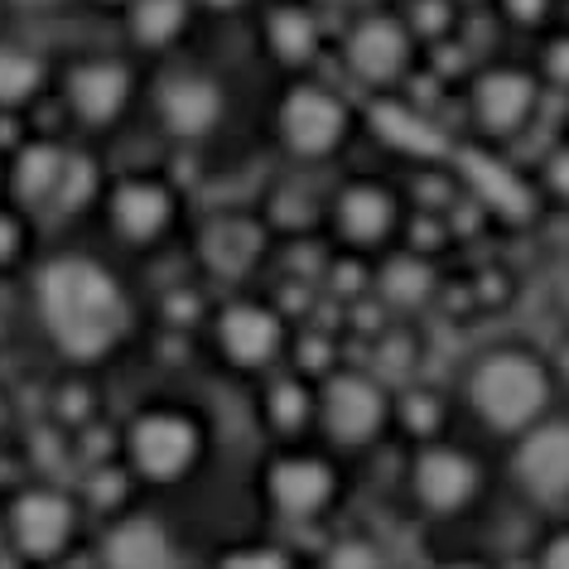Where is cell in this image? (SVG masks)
Returning <instances> with one entry per match:
<instances>
[{"label":"cell","instance_id":"obj_12","mask_svg":"<svg viewBox=\"0 0 569 569\" xmlns=\"http://www.w3.org/2000/svg\"><path fill=\"white\" fill-rule=\"evenodd\" d=\"M102 218L121 247L131 251L164 247L183 222V189L174 174H160V169H131V174H117L107 183Z\"/></svg>","mask_w":569,"mask_h":569},{"label":"cell","instance_id":"obj_8","mask_svg":"<svg viewBox=\"0 0 569 569\" xmlns=\"http://www.w3.org/2000/svg\"><path fill=\"white\" fill-rule=\"evenodd\" d=\"M463 121L478 146L488 150H511L517 140L531 136V126L546 111L550 88L540 82L531 59H488L473 68L463 82Z\"/></svg>","mask_w":569,"mask_h":569},{"label":"cell","instance_id":"obj_28","mask_svg":"<svg viewBox=\"0 0 569 569\" xmlns=\"http://www.w3.org/2000/svg\"><path fill=\"white\" fill-rule=\"evenodd\" d=\"M140 488L136 482V473L126 468L121 459H107V463H92L88 468V478H82V502H88L92 511H102L107 521H117V517H126V511H136L131 507V492Z\"/></svg>","mask_w":569,"mask_h":569},{"label":"cell","instance_id":"obj_46","mask_svg":"<svg viewBox=\"0 0 569 569\" xmlns=\"http://www.w3.org/2000/svg\"><path fill=\"white\" fill-rule=\"evenodd\" d=\"M478 6H492V0H463V10H468V16H473Z\"/></svg>","mask_w":569,"mask_h":569},{"label":"cell","instance_id":"obj_36","mask_svg":"<svg viewBox=\"0 0 569 569\" xmlns=\"http://www.w3.org/2000/svg\"><path fill=\"white\" fill-rule=\"evenodd\" d=\"M492 16L502 20V30L540 39L565 20V0H492Z\"/></svg>","mask_w":569,"mask_h":569},{"label":"cell","instance_id":"obj_11","mask_svg":"<svg viewBox=\"0 0 569 569\" xmlns=\"http://www.w3.org/2000/svg\"><path fill=\"white\" fill-rule=\"evenodd\" d=\"M410 203L406 189L387 174H348L329 189V218H323V237L333 251L348 256H387L401 247Z\"/></svg>","mask_w":569,"mask_h":569},{"label":"cell","instance_id":"obj_6","mask_svg":"<svg viewBox=\"0 0 569 569\" xmlns=\"http://www.w3.org/2000/svg\"><path fill=\"white\" fill-rule=\"evenodd\" d=\"M333 53L343 78L367 97H401L410 78L425 68V44L406 24L401 10L391 6H367L358 16H348Z\"/></svg>","mask_w":569,"mask_h":569},{"label":"cell","instance_id":"obj_31","mask_svg":"<svg viewBox=\"0 0 569 569\" xmlns=\"http://www.w3.org/2000/svg\"><path fill=\"white\" fill-rule=\"evenodd\" d=\"M401 16H406L410 30H416L425 53H430L439 44H449V39H459L468 10H463V0H410Z\"/></svg>","mask_w":569,"mask_h":569},{"label":"cell","instance_id":"obj_18","mask_svg":"<svg viewBox=\"0 0 569 569\" xmlns=\"http://www.w3.org/2000/svg\"><path fill=\"white\" fill-rule=\"evenodd\" d=\"M276 247L280 241L266 227L261 212H212L193 237L198 266H203V276L218 280V284H247Z\"/></svg>","mask_w":569,"mask_h":569},{"label":"cell","instance_id":"obj_7","mask_svg":"<svg viewBox=\"0 0 569 569\" xmlns=\"http://www.w3.org/2000/svg\"><path fill=\"white\" fill-rule=\"evenodd\" d=\"M203 333L218 367L241 381H261L270 372H280L290 362V343H295L290 315L270 295H251V290H237L212 305V319Z\"/></svg>","mask_w":569,"mask_h":569},{"label":"cell","instance_id":"obj_16","mask_svg":"<svg viewBox=\"0 0 569 569\" xmlns=\"http://www.w3.org/2000/svg\"><path fill=\"white\" fill-rule=\"evenodd\" d=\"M82 531V502L53 482H30L6 507V546L24 565H53L73 550Z\"/></svg>","mask_w":569,"mask_h":569},{"label":"cell","instance_id":"obj_21","mask_svg":"<svg viewBox=\"0 0 569 569\" xmlns=\"http://www.w3.org/2000/svg\"><path fill=\"white\" fill-rule=\"evenodd\" d=\"M68 160H73V150H68L59 136H30L6 160V193H10V203L24 208V212L59 208V193H63V179H68Z\"/></svg>","mask_w":569,"mask_h":569},{"label":"cell","instance_id":"obj_10","mask_svg":"<svg viewBox=\"0 0 569 569\" xmlns=\"http://www.w3.org/2000/svg\"><path fill=\"white\" fill-rule=\"evenodd\" d=\"M492 468L473 445L439 439V445L406 449L401 463V492L425 521H463L488 502Z\"/></svg>","mask_w":569,"mask_h":569},{"label":"cell","instance_id":"obj_4","mask_svg":"<svg viewBox=\"0 0 569 569\" xmlns=\"http://www.w3.org/2000/svg\"><path fill=\"white\" fill-rule=\"evenodd\" d=\"M212 430L203 410L179 401H154L121 425V463L140 488H179L208 463Z\"/></svg>","mask_w":569,"mask_h":569},{"label":"cell","instance_id":"obj_32","mask_svg":"<svg viewBox=\"0 0 569 569\" xmlns=\"http://www.w3.org/2000/svg\"><path fill=\"white\" fill-rule=\"evenodd\" d=\"M531 193L540 208L569 212V136H555L531 164Z\"/></svg>","mask_w":569,"mask_h":569},{"label":"cell","instance_id":"obj_23","mask_svg":"<svg viewBox=\"0 0 569 569\" xmlns=\"http://www.w3.org/2000/svg\"><path fill=\"white\" fill-rule=\"evenodd\" d=\"M193 20H198L193 0H131V6L121 10L126 44H131L136 53H150V59L179 49L193 30Z\"/></svg>","mask_w":569,"mask_h":569},{"label":"cell","instance_id":"obj_41","mask_svg":"<svg viewBox=\"0 0 569 569\" xmlns=\"http://www.w3.org/2000/svg\"><path fill=\"white\" fill-rule=\"evenodd\" d=\"M198 16H212V20H232V16H256L266 0H193Z\"/></svg>","mask_w":569,"mask_h":569},{"label":"cell","instance_id":"obj_37","mask_svg":"<svg viewBox=\"0 0 569 569\" xmlns=\"http://www.w3.org/2000/svg\"><path fill=\"white\" fill-rule=\"evenodd\" d=\"M107 183H102V169L92 164L88 150H73V160H68V179H63V193H59V208L53 212H82L92 203H102Z\"/></svg>","mask_w":569,"mask_h":569},{"label":"cell","instance_id":"obj_38","mask_svg":"<svg viewBox=\"0 0 569 569\" xmlns=\"http://www.w3.org/2000/svg\"><path fill=\"white\" fill-rule=\"evenodd\" d=\"M531 68L540 73L550 92L569 97V20H560L550 34L536 39V53H531Z\"/></svg>","mask_w":569,"mask_h":569},{"label":"cell","instance_id":"obj_25","mask_svg":"<svg viewBox=\"0 0 569 569\" xmlns=\"http://www.w3.org/2000/svg\"><path fill=\"white\" fill-rule=\"evenodd\" d=\"M49 82H53V63L34 44L0 39V111L30 117V111L49 97Z\"/></svg>","mask_w":569,"mask_h":569},{"label":"cell","instance_id":"obj_49","mask_svg":"<svg viewBox=\"0 0 569 569\" xmlns=\"http://www.w3.org/2000/svg\"><path fill=\"white\" fill-rule=\"evenodd\" d=\"M0 430H6V401H0Z\"/></svg>","mask_w":569,"mask_h":569},{"label":"cell","instance_id":"obj_24","mask_svg":"<svg viewBox=\"0 0 569 569\" xmlns=\"http://www.w3.org/2000/svg\"><path fill=\"white\" fill-rule=\"evenodd\" d=\"M453 430V396L435 381H406L396 387V420H391V435L401 439L406 449H420V445H439L449 439Z\"/></svg>","mask_w":569,"mask_h":569},{"label":"cell","instance_id":"obj_35","mask_svg":"<svg viewBox=\"0 0 569 569\" xmlns=\"http://www.w3.org/2000/svg\"><path fill=\"white\" fill-rule=\"evenodd\" d=\"M49 410H53V425H63V430H73V435L102 420V401H97V387H92L88 377L59 381V387H53Z\"/></svg>","mask_w":569,"mask_h":569},{"label":"cell","instance_id":"obj_39","mask_svg":"<svg viewBox=\"0 0 569 569\" xmlns=\"http://www.w3.org/2000/svg\"><path fill=\"white\" fill-rule=\"evenodd\" d=\"M526 569H569V517H550L526 550Z\"/></svg>","mask_w":569,"mask_h":569},{"label":"cell","instance_id":"obj_30","mask_svg":"<svg viewBox=\"0 0 569 569\" xmlns=\"http://www.w3.org/2000/svg\"><path fill=\"white\" fill-rule=\"evenodd\" d=\"M315 569H396V565L372 531H338L323 540V550L315 555Z\"/></svg>","mask_w":569,"mask_h":569},{"label":"cell","instance_id":"obj_9","mask_svg":"<svg viewBox=\"0 0 569 569\" xmlns=\"http://www.w3.org/2000/svg\"><path fill=\"white\" fill-rule=\"evenodd\" d=\"M396 387L381 381L367 362H343L319 381V430L315 439L338 459H358L391 435Z\"/></svg>","mask_w":569,"mask_h":569},{"label":"cell","instance_id":"obj_48","mask_svg":"<svg viewBox=\"0 0 569 569\" xmlns=\"http://www.w3.org/2000/svg\"><path fill=\"white\" fill-rule=\"evenodd\" d=\"M0 189H6V154H0Z\"/></svg>","mask_w":569,"mask_h":569},{"label":"cell","instance_id":"obj_2","mask_svg":"<svg viewBox=\"0 0 569 569\" xmlns=\"http://www.w3.org/2000/svg\"><path fill=\"white\" fill-rule=\"evenodd\" d=\"M459 401L482 435L511 445L540 420H550L555 410H565V381L536 343L507 338V343H488L468 358Z\"/></svg>","mask_w":569,"mask_h":569},{"label":"cell","instance_id":"obj_44","mask_svg":"<svg viewBox=\"0 0 569 569\" xmlns=\"http://www.w3.org/2000/svg\"><path fill=\"white\" fill-rule=\"evenodd\" d=\"M6 6L30 10V16H49V10H63V6H73V0H6Z\"/></svg>","mask_w":569,"mask_h":569},{"label":"cell","instance_id":"obj_20","mask_svg":"<svg viewBox=\"0 0 569 569\" xmlns=\"http://www.w3.org/2000/svg\"><path fill=\"white\" fill-rule=\"evenodd\" d=\"M445 266L430 261V256L410 251V247H396L387 256L372 261V295L387 305L391 319H416L425 315L430 305L445 300Z\"/></svg>","mask_w":569,"mask_h":569},{"label":"cell","instance_id":"obj_5","mask_svg":"<svg viewBox=\"0 0 569 569\" xmlns=\"http://www.w3.org/2000/svg\"><path fill=\"white\" fill-rule=\"evenodd\" d=\"M256 492L280 526L315 531L343 507L348 473L343 459L323 445H276L256 468Z\"/></svg>","mask_w":569,"mask_h":569},{"label":"cell","instance_id":"obj_45","mask_svg":"<svg viewBox=\"0 0 569 569\" xmlns=\"http://www.w3.org/2000/svg\"><path fill=\"white\" fill-rule=\"evenodd\" d=\"M372 6H391V10H406L410 0H372Z\"/></svg>","mask_w":569,"mask_h":569},{"label":"cell","instance_id":"obj_19","mask_svg":"<svg viewBox=\"0 0 569 569\" xmlns=\"http://www.w3.org/2000/svg\"><path fill=\"white\" fill-rule=\"evenodd\" d=\"M256 410H261L270 445H309L319 430V381L295 367H280L256 381Z\"/></svg>","mask_w":569,"mask_h":569},{"label":"cell","instance_id":"obj_43","mask_svg":"<svg viewBox=\"0 0 569 569\" xmlns=\"http://www.w3.org/2000/svg\"><path fill=\"white\" fill-rule=\"evenodd\" d=\"M309 6H319L323 10V16H329V20H338V16H358V10H367V6H372V0H309Z\"/></svg>","mask_w":569,"mask_h":569},{"label":"cell","instance_id":"obj_22","mask_svg":"<svg viewBox=\"0 0 569 569\" xmlns=\"http://www.w3.org/2000/svg\"><path fill=\"white\" fill-rule=\"evenodd\" d=\"M97 565L102 569H179V540L150 511H126V517L107 521L102 540H97Z\"/></svg>","mask_w":569,"mask_h":569},{"label":"cell","instance_id":"obj_27","mask_svg":"<svg viewBox=\"0 0 569 569\" xmlns=\"http://www.w3.org/2000/svg\"><path fill=\"white\" fill-rule=\"evenodd\" d=\"M362 362L372 367L381 381H391V387L416 381L420 377V333H416V323H410V319H391L387 329L367 343Z\"/></svg>","mask_w":569,"mask_h":569},{"label":"cell","instance_id":"obj_13","mask_svg":"<svg viewBox=\"0 0 569 569\" xmlns=\"http://www.w3.org/2000/svg\"><path fill=\"white\" fill-rule=\"evenodd\" d=\"M227 111H232V92L212 68H169L150 92V117L174 150H203L227 126Z\"/></svg>","mask_w":569,"mask_h":569},{"label":"cell","instance_id":"obj_42","mask_svg":"<svg viewBox=\"0 0 569 569\" xmlns=\"http://www.w3.org/2000/svg\"><path fill=\"white\" fill-rule=\"evenodd\" d=\"M430 569H502V565H497L492 555H482V550H453V555H439Z\"/></svg>","mask_w":569,"mask_h":569},{"label":"cell","instance_id":"obj_47","mask_svg":"<svg viewBox=\"0 0 569 569\" xmlns=\"http://www.w3.org/2000/svg\"><path fill=\"white\" fill-rule=\"evenodd\" d=\"M560 136H569V97H565V131Z\"/></svg>","mask_w":569,"mask_h":569},{"label":"cell","instance_id":"obj_26","mask_svg":"<svg viewBox=\"0 0 569 569\" xmlns=\"http://www.w3.org/2000/svg\"><path fill=\"white\" fill-rule=\"evenodd\" d=\"M276 241H300V237H323V218H329V189H305L300 179H280L256 208Z\"/></svg>","mask_w":569,"mask_h":569},{"label":"cell","instance_id":"obj_29","mask_svg":"<svg viewBox=\"0 0 569 569\" xmlns=\"http://www.w3.org/2000/svg\"><path fill=\"white\" fill-rule=\"evenodd\" d=\"M154 319H160L169 333H179V338L203 333V329H208V319H212V300H208L203 284H193V280L169 284L160 300H154Z\"/></svg>","mask_w":569,"mask_h":569},{"label":"cell","instance_id":"obj_34","mask_svg":"<svg viewBox=\"0 0 569 569\" xmlns=\"http://www.w3.org/2000/svg\"><path fill=\"white\" fill-rule=\"evenodd\" d=\"M343 343H338V333H319V329H309V323H300L295 329V343H290V362L284 367H295V372H305V377H315L323 381L333 372V367H343Z\"/></svg>","mask_w":569,"mask_h":569},{"label":"cell","instance_id":"obj_1","mask_svg":"<svg viewBox=\"0 0 569 569\" xmlns=\"http://www.w3.org/2000/svg\"><path fill=\"white\" fill-rule=\"evenodd\" d=\"M34 319L63 362L92 367L131 338L136 305L107 261L88 251H59L34 270Z\"/></svg>","mask_w":569,"mask_h":569},{"label":"cell","instance_id":"obj_14","mask_svg":"<svg viewBox=\"0 0 569 569\" xmlns=\"http://www.w3.org/2000/svg\"><path fill=\"white\" fill-rule=\"evenodd\" d=\"M140 73L126 53H78L59 68V102L78 131L107 136L131 117Z\"/></svg>","mask_w":569,"mask_h":569},{"label":"cell","instance_id":"obj_17","mask_svg":"<svg viewBox=\"0 0 569 569\" xmlns=\"http://www.w3.org/2000/svg\"><path fill=\"white\" fill-rule=\"evenodd\" d=\"M256 39H261V53L284 78L319 73L323 53L338 44L333 20L309 0H266L256 10Z\"/></svg>","mask_w":569,"mask_h":569},{"label":"cell","instance_id":"obj_3","mask_svg":"<svg viewBox=\"0 0 569 569\" xmlns=\"http://www.w3.org/2000/svg\"><path fill=\"white\" fill-rule=\"evenodd\" d=\"M362 131L358 102L338 88V82L309 73V78H284L270 107V136L280 154L300 169L333 164Z\"/></svg>","mask_w":569,"mask_h":569},{"label":"cell","instance_id":"obj_15","mask_svg":"<svg viewBox=\"0 0 569 569\" xmlns=\"http://www.w3.org/2000/svg\"><path fill=\"white\" fill-rule=\"evenodd\" d=\"M502 473L526 507L565 517L569 511V410H555L536 430L511 439L502 453Z\"/></svg>","mask_w":569,"mask_h":569},{"label":"cell","instance_id":"obj_40","mask_svg":"<svg viewBox=\"0 0 569 569\" xmlns=\"http://www.w3.org/2000/svg\"><path fill=\"white\" fill-rule=\"evenodd\" d=\"M30 251V212L6 198L0 203V270H16Z\"/></svg>","mask_w":569,"mask_h":569},{"label":"cell","instance_id":"obj_33","mask_svg":"<svg viewBox=\"0 0 569 569\" xmlns=\"http://www.w3.org/2000/svg\"><path fill=\"white\" fill-rule=\"evenodd\" d=\"M212 569H305L300 550H290L284 540H270V536H247V540H232L212 555Z\"/></svg>","mask_w":569,"mask_h":569}]
</instances>
